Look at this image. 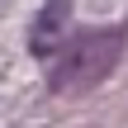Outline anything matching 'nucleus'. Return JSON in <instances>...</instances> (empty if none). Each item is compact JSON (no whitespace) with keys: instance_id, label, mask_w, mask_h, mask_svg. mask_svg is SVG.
I'll list each match as a JSON object with an SVG mask.
<instances>
[{"instance_id":"nucleus-1","label":"nucleus","mask_w":128,"mask_h":128,"mask_svg":"<svg viewBox=\"0 0 128 128\" xmlns=\"http://www.w3.org/2000/svg\"><path fill=\"white\" fill-rule=\"evenodd\" d=\"M124 43H128V28H81L62 43V57L52 62L48 71V86L57 95H81L90 86H100L114 62L124 57Z\"/></svg>"},{"instance_id":"nucleus-2","label":"nucleus","mask_w":128,"mask_h":128,"mask_svg":"<svg viewBox=\"0 0 128 128\" xmlns=\"http://www.w3.org/2000/svg\"><path fill=\"white\" fill-rule=\"evenodd\" d=\"M66 38H71V0H48V5L38 10L33 28H28V48H33V57H52Z\"/></svg>"}]
</instances>
